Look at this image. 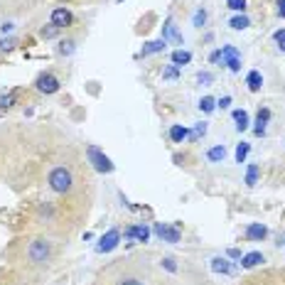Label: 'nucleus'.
Instances as JSON below:
<instances>
[{
	"label": "nucleus",
	"mask_w": 285,
	"mask_h": 285,
	"mask_svg": "<svg viewBox=\"0 0 285 285\" xmlns=\"http://www.w3.org/2000/svg\"><path fill=\"white\" fill-rule=\"evenodd\" d=\"M258 263H263V253H261V251H251V253L241 256V266H243V268H256Z\"/></svg>",
	"instance_id": "obj_12"
},
{
	"label": "nucleus",
	"mask_w": 285,
	"mask_h": 285,
	"mask_svg": "<svg viewBox=\"0 0 285 285\" xmlns=\"http://www.w3.org/2000/svg\"><path fill=\"white\" fill-rule=\"evenodd\" d=\"M118 241H121V234H118L116 229H111L108 234H103V239L99 241L96 251H99V253H108V251H113L116 246H118Z\"/></svg>",
	"instance_id": "obj_6"
},
{
	"label": "nucleus",
	"mask_w": 285,
	"mask_h": 285,
	"mask_svg": "<svg viewBox=\"0 0 285 285\" xmlns=\"http://www.w3.org/2000/svg\"><path fill=\"white\" fill-rule=\"evenodd\" d=\"M177 76H180L177 67H167V69L162 71V79H177Z\"/></svg>",
	"instance_id": "obj_32"
},
{
	"label": "nucleus",
	"mask_w": 285,
	"mask_h": 285,
	"mask_svg": "<svg viewBox=\"0 0 285 285\" xmlns=\"http://www.w3.org/2000/svg\"><path fill=\"white\" fill-rule=\"evenodd\" d=\"M192 22H194V27H202V25H204V22H207V10H197V13H194V20H192Z\"/></svg>",
	"instance_id": "obj_29"
},
{
	"label": "nucleus",
	"mask_w": 285,
	"mask_h": 285,
	"mask_svg": "<svg viewBox=\"0 0 285 285\" xmlns=\"http://www.w3.org/2000/svg\"><path fill=\"white\" fill-rule=\"evenodd\" d=\"M221 59H226V67L234 71V74H236V71H241V54H239V49H236V47L226 44V47L221 49Z\"/></svg>",
	"instance_id": "obj_4"
},
{
	"label": "nucleus",
	"mask_w": 285,
	"mask_h": 285,
	"mask_svg": "<svg viewBox=\"0 0 285 285\" xmlns=\"http://www.w3.org/2000/svg\"><path fill=\"white\" fill-rule=\"evenodd\" d=\"M278 15L285 17V0H278Z\"/></svg>",
	"instance_id": "obj_39"
},
{
	"label": "nucleus",
	"mask_w": 285,
	"mask_h": 285,
	"mask_svg": "<svg viewBox=\"0 0 285 285\" xmlns=\"http://www.w3.org/2000/svg\"><path fill=\"white\" fill-rule=\"evenodd\" d=\"M204 133H207V123L202 121V123H197V126H194V130L189 133V138H192V140H200V138L204 135Z\"/></svg>",
	"instance_id": "obj_25"
},
{
	"label": "nucleus",
	"mask_w": 285,
	"mask_h": 285,
	"mask_svg": "<svg viewBox=\"0 0 285 285\" xmlns=\"http://www.w3.org/2000/svg\"><path fill=\"white\" fill-rule=\"evenodd\" d=\"M126 236H128V239H135V241H148V239H150V229L148 226H128L126 229Z\"/></svg>",
	"instance_id": "obj_10"
},
{
	"label": "nucleus",
	"mask_w": 285,
	"mask_h": 285,
	"mask_svg": "<svg viewBox=\"0 0 285 285\" xmlns=\"http://www.w3.org/2000/svg\"><path fill=\"white\" fill-rule=\"evenodd\" d=\"M165 49V40H153V42H148L142 47V57H148V54H155V52H162Z\"/></svg>",
	"instance_id": "obj_14"
},
{
	"label": "nucleus",
	"mask_w": 285,
	"mask_h": 285,
	"mask_svg": "<svg viewBox=\"0 0 285 285\" xmlns=\"http://www.w3.org/2000/svg\"><path fill=\"white\" fill-rule=\"evenodd\" d=\"M74 49H76V42H74V40H64V42L59 44V54H64V57L71 54Z\"/></svg>",
	"instance_id": "obj_24"
},
{
	"label": "nucleus",
	"mask_w": 285,
	"mask_h": 285,
	"mask_svg": "<svg viewBox=\"0 0 285 285\" xmlns=\"http://www.w3.org/2000/svg\"><path fill=\"white\" fill-rule=\"evenodd\" d=\"M170 138H172V142H182V140H187V138H189V130H187L185 126H172V128H170Z\"/></svg>",
	"instance_id": "obj_17"
},
{
	"label": "nucleus",
	"mask_w": 285,
	"mask_h": 285,
	"mask_svg": "<svg viewBox=\"0 0 285 285\" xmlns=\"http://www.w3.org/2000/svg\"><path fill=\"white\" fill-rule=\"evenodd\" d=\"M197 81H200L202 86H212L214 76H212V74H209V71H200V74H197Z\"/></svg>",
	"instance_id": "obj_28"
},
{
	"label": "nucleus",
	"mask_w": 285,
	"mask_h": 285,
	"mask_svg": "<svg viewBox=\"0 0 285 285\" xmlns=\"http://www.w3.org/2000/svg\"><path fill=\"white\" fill-rule=\"evenodd\" d=\"M59 32H62V27H57V25H52V22H49V25H44V27L40 30V35H42L44 40H54V37H57Z\"/></svg>",
	"instance_id": "obj_21"
},
{
	"label": "nucleus",
	"mask_w": 285,
	"mask_h": 285,
	"mask_svg": "<svg viewBox=\"0 0 285 285\" xmlns=\"http://www.w3.org/2000/svg\"><path fill=\"white\" fill-rule=\"evenodd\" d=\"M49 253H52V248H49V243L44 241V239H35L27 248V256L32 263H47Z\"/></svg>",
	"instance_id": "obj_2"
},
{
	"label": "nucleus",
	"mask_w": 285,
	"mask_h": 285,
	"mask_svg": "<svg viewBox=\"0 0 285 285\" xmlns=\"http://www.w3.org/2000/svg\"><path fill=\"white\" fill-rule=\"evenodd\" d=\"M234 121H236V130H239V133H243V130L248 128V113H246L243 108L234 111Z\"/></svg>",
	"instance_id": "obj_16"
},
{
	"label": "nucleus",
	"mask_w": 285,
	"mask_h": 285,
	"mask_svg": "<svg viewBox=\"0 0 285 285\" xmlns=\"http://www.w3.org/2000/svg\"><path fill=\"white\" fill-rule=\"evenodd\" d=\"M15 44H17L15 40H0V49H3V52H10Z\"/></svg>",
	"instance_id": "obj_33"
},
{
	"label": "nucleus",
	"mask_w": 285,
	"mask_h": 285,
	"mask_svg": "<svg viewBox=\"0 0 285 285\" xmlns=\"http://www.w3.org/2000/svg\"><path fill=\"white\" fill-rule=\"evenodd\" d=\"M219 106H221V108H229V106H231V96H221V99H219Z\"/></svg>",
	"instance_id": "obj_36"
},
{
	"label": "nucleus",
	"mask_w": 285,
	"mask_h": 285,
	"mask_svg": "<svg viewBox=\"0 0 285 285\" xmlns=\"http://www.w3.org/2000/svg\"><path fill=\"white\" fill-rule=\"evenodd\" d=\"M0 30H3V35H5V32H10V30H13V22H5V25H0Z\"/></svg>",
	"instance_id": "obj_40"
},
{
	"label": "nucleus",
	"mask_w": 285,
	"mask_h": 285,
	"mask_svg": "<svg viewBox=\"0 0 285 285\" xmlns=\"http://www.w3.org/2000/svg\"><path fill=\"white\" fill-rule=\"evenodd\" d=\"M226 5L231 8V10H239V13H243V10H246V0H229Z\"/></svg>",
	"instance_id": "obj_30"
},
{
	"label": "nucleus",
	"mask_w": 285,
	"mask_h": 285,
	"mask_svg": "<svg viewBox=\"0 0 285 285\" xmlns=\"http://www.w3.org/2000/svg\"><path fill=\"white\" fill-rule=\"evenodd\" d=\"M212 271L214 273H231V263H229L226 258H212Z\"/></svg>",
	"instance_id": "obj_18"
},
{
	"label": "nucleus",
	"mask_w": 285,
	"mask_h": 285,
	"mask_svg": "<svg viewBox=\"0 0 285 285\" xmlns=\"http://www.w3.org/2000/svg\"><path fill=\"white\" fill-rule=\"evenodd\" d=\"M189 62H192V54H189V52H185V49L172 52V64H175V67H185Z\"/></svg>",
	"instance_id": "obj_15"
},
{
	"label": "nucleus",
	"mask_w": 285,
	"mask_h": 285,
	"mask_svg": "<svg viewBox=\"0 0 285 285\" xmlns=\"http://www.w3.org/2000/svg\"><path fill=\"white\" fill-rule=\"evenodd\" d=\"M71 20H74V17H71V13L67 8H57V10L52 13V25H57V27H62V30L69 27Z\"/></svg>",
	"instance_id": "obj_9"
},
{
	"label": "nucleus",
	"mask_w": 285,
	"mask_h": 285,
	"mask_svg": "<svg viewBox=\"0 0 285 285\" xmlns=\"http://www.w3.org/2000/svg\"><path fill=\"white\" fill-rule=\"evenodd\" d=\"M162 266H165V268H167L170 273L177 271V266H175V261H172V258H165V261H162Z\"/></svg>",
	"instance_id": "obj_34"
},
{
	"label": "nucleus",
	"mask_w": 285,
	"mask_h": 285,
	"mask_svg": "<svg viewBox=\"0 0 285 285\" xmlns=\"http://www.w3.org/2000/svg\"><path fill=\"white\" fill-rule=\"evenodd\" d=\"M248 150H251V145H248V142H241V145L236 148V162H243L246 155H248Z\"/></svg>",
	"instance_id": "obj_26"
},
{
	"label": "nucleus",
	"mask_w": 285,
	"mask_h": 285,
	"mask_svg": "<svg viewBox=\"0 0 285 285\" xmlns=\"http://www.w3.org/2000/svg\"><path fill=\"white\" fill-rule=\"evenodd\" d=\"M89 160H91V165H94V170L96 172H113V162L103 155L96 145L89 148Z\"/></svg>",
	"instance_id": "obj_3"
},
{
	"label": "nucleus",
	"mask_w": 285,
	"mask_h": 285,
	"mask_svg": "<svg viewBox=\"0 0 285 285\" xmlns=\"http://www.w3.org/2000/svg\"><path fill=\"white\" fill-rule=\"evenodd\" d=\"M200 108L204 111V113H212L214 108H216V101H214L212 96H204V99L200 101Z\"/></svg>",
	"instance_id": "obj_22"
},
{
	"label": "nucleus",
	"mask_w": 285,
	"mask_h": 285,
	"mask_svg": "<svg viewBox=\"0 0 285 285\" xmlns=\"http://www.w3.org/2000/svg\"><path fill=\"white\" fill-rule=\"evenodd\" d=\"M121 285H142V283L135 280V278H126V280H121Z\"/></svg>",
	"instance_id": "obj_38"
},
{
	"label": "nucleus",
	"mask_w": 285,
	"mask_h": 285,
	"mask_svg": "<svg viewBox=\"0 0 285 285\" xmlns=\"http://www.w3.org/2000/svg\"><path fill=\"white\" fill-rule=\"evenodd\" d=\"M246 236H248L251 241H263V239L268 236V229L263 226V224H251V226L246 229Z\"/></svg>",
	"instance_id": "obj_11"
},
{
	"label": "nucleus",
	"mask_w": 285,
	"mask_h": 285,
	"mask_svg": "<svg viewBox=\"0 0 285 285\" xmlns=\"http://www.w3.org/2000/svg\"><path fill=\"white\" fill-rule=\"evenodd\" d=\"M207 157H209V162H221V160L226 157V148H224V145H216V148H209V153H207Z\"/></svg>",
	"instance_id": "obj_19"
},
{
	"label": "nucleus",
	"mask_w": 285,
	"mask_h": 285,
	"mask_svg": "<svg viewBox=\"0 0 285 285\" xmlns=\"http://www.w3.org/2000/svg\"><path fill=\"white\" fill-rule=\"evenodd\" d=\"M226 256H229V258H241V251H239V248H229Z\"/></svg>",
	"instance_id": "obj_37"
},
{
	"label": "nucleus",
	"mask_w": 285,
	"mask_h": 285,
	"mask_svg": "<svg viewBox=\"0 0 285 285\" xmlns=\"http://www.w3.org/2000/svg\"><path fill=\"white\" fill-rule=\"evenodd\" d=\"M15 103V94H0V108H10Z\"/></svg>",
	"instance_id": "obj_27"
},
{
	"label": "nucleus",
	"mask_w": 285,
	"mask_h": 285,
	"mask_svg": "<svg viewBox=\"0 0 285 285\" xmlns=\"http://www.w3.org/2000/svg\"><path fill=\"white\" fill-rule=\"evenodd\" d=\"M209 62H212V64H216V62H221V49H216V52H212V57H209Z\"/></svg>",
	"instance_id": "obj_35"
},
{
	"label": "nucleus",
	"mask_w": 285,
	"mask_h": 285,
	"mask_svg": "<svg viewBox=\"0 0 285 285\" xmlns=\"http://www.w3.org/2000/svg\"><path fill=\"white\" fill-rule=\"evenodd\" d=\"M37 91L40 94H57L59 91V79L57 76H52V74H42L40 79H37Z\"/></svg>",
	"instance_id": "obj_5"
},
{
	"label": "nucleus",
	"mask_w": 285,
	"mask_h": 285,
	"mask_svg": "<svg viewBox=\"0 0 285 285\" xmlns=\"http://www.w3.org/2000/svg\"><path fill=\"white\" fill-rule=\"evenodd\" d=\"M155 231L157 236L162 239V241H167V243H177L180 241V231H177V226H167V224H155Z\"/></svg>",
	"instance_id": "obj_7"
},
{
	"label": "nucleus",
	"mask_w": 285,
	"mask_h": 285,
	"mask_svg": "<svg viewBox=\"0 0 285 285\" xmlns=\"http://www.w3.org/2000/svg\"><path fill=\"white\" fill-rule=\"evenodd\" d=\"M162 40L167 42H175V44H182V35H180V30H177V25H175V20L172 17H167L165 20V25H162Z\"/></svg>",
	"instance_id": "obj_8"
},
{
	"label": "nucleus",
	"mask_w": 285,
	"mask_h": 285,
	"mask_svg": "<svg viewBox=\"0 0 285 285\" xmlns=\"http://www.w3.org/2000/svg\"><path fill=\"white\" fill-rule=\"evenodd\" d=\"M47 182H49V187H52V192L67 194V192L71 189V185H74V177H71L69 167H54V170L49 172Z\"/></svg>",
	"instance_id": "obj_1"
},
{
	"label": "nucleus",
	"mask_w": 285,
	"mask_h": 285,
	"mask_svg": "<svg viewBox=\"0 0 285 285\" xmlns=\"http://www.w3.org/2000/svg\"><path fill=\"white\" fill-rule=\"evenodd\" d=\"M258 182V165H251L248 167V172H246V185L253 187Z\"/></svg>",
	"instance_id": "obj_23"
},
{
	"label": "nucleus",
	"mask_w": 285,
	"mask_h": 285,
	"mask_svg": "<svg viewBox=\"0 0 285 285\" xmlns=\"http://www.w3.org/2000/svg\"><path fill=\"white\" fill-rule=\"evenodd\" d=\"M246 84H248L251 91H261V86H263V76H261V71H248Z\"/></svg>",
	"instance_id": "obj_13"
},
{
	"label": "nucleus",
	"mask_w": 285,
	"mask_h": 285,
	"mask_svg": "<svg viewBox=\"0 0 285 285\" xmlns=\"http://www.w3.org/2000/svg\"><path fill=\"white\" fill-rule=\"evenodd\" d=\"M273 37H275V42H278V47H280V52H285V27L278 30Z\"/></svg>",
	"instance_id": "obj_31"
},
{
	"label": "nucleus",
	"mask_w": 285,
	"mask_h": 285,
	"mask_svg": "<svg viewBox=\"0 0 285 285\" xmlns=\"http://www.w3.org/2000/svg\"><path fill=\"white\" fill-rule=\"evenodd\" d=\"M231 30H246L248 25H251V20L246 17V15H236V17H231Z\"/></svg>",
	"instance_id": "obj_20"
}]
</instances>
